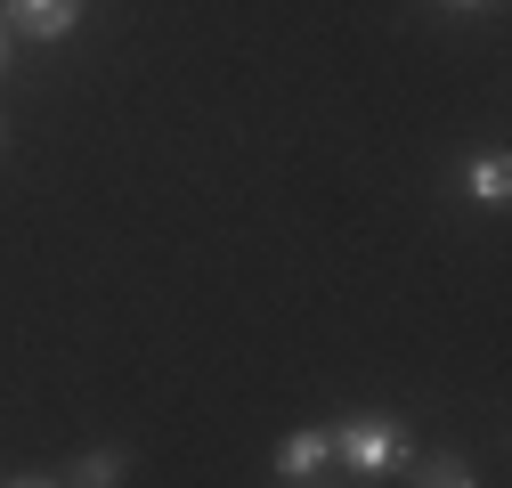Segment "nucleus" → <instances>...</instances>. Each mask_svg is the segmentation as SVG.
Listing matches in <instances>:
<instances>
[{"label": "nucleus", "instance_id": "nucleus-1", "mask_svg": "<svg viewBox=\"0 0 512 488\" xmlns=\"http://www.w3.org/2000/svg\"><path fill=\"white\" fill-rule=\"evenodd\" d=\"M326 440H334V464H350V472H366V480H382V472L415 464V440H407V423H399V415H382V407L326 423Z\"/></svg>", "mask_w": 512, "mask_h": 488}, {"label": "nucleus", "instance_id": "nucleus-2", "mask_svg": "<svg viewBox=\"0 0 512 488\" xmlns=\"http://www.w3.org/2000/svg\"><path fill=\"white\" fill-rule=\"evenodd\" d=\"M9 25L25 41H66L82 25V0H9Z\"/></svg>", "mask_w": 512, "mask_h": 488}, {"label": "nucleus", "instance_id": "nucleus-3", "mask_svg": "<svg viewBox=\"0 0 512 488\" xmlns=\"http://www.w3.org/2000/svg\"><path fill=\"white\" fill-rule=\"evenodd\" d=\"M326 464H334L326 423H301V432H285V448H277V480H309V472H326Z\"/></svg>", "mask_w": 512, "mask_h": 488}, {"label": "nucleus", "instance_id": "nucleus-4", "mask_svg": "<svg viewBox=\"0 0 512 488\" xmlns=\"http://www.w3.org/2000/svg\"><path fill=\"white\" fill-rule=\"evenodd\" d=\"M464 188H472V204H512V163H504V147H488V155L464 163Z\"/></svg>", "mask_w": 512, "mask_h": 488}, {"label": "nucleus", "instance_id": "nucleus-5", "mask_svg": "<svg viewBox=\"0 0 512 488\" xmlns=\"http://www.w3.org/2000/svg\"><path fill=\"white\" fill-rule=\"evenodd\" d=\"M122 472H131V456H122V448H90V456H74L66 488H122Z\"/></svg>", "mask_w": 512, "mask_h": 488}, {"label": "nucleus", "instance_id": "nucleus-6", "mask_svg": "<svg viewBox=\"0 0 512 488\" xmlns=\"http://www.w3.org/2000/svg\"><path fill=\"white\" fill-rule=\"evenodd\" d=\"M415 488H480V480H472L464 456H423L415 464Z\"/></svg>", "mask_w": 512, "mask_h": 488}, {"label": "nucleus", "instance_id": "nucleus-7", "mask_svg": "<svg viewBox=\"0 0 512 488\" xmlns=\"http://www.w3.org/2000/svg\"><path fill=\"white\" fill-rule=\"evenodd\" d=\"M9 488H66V480H49V472H25V480H9Z\"/></svg>", "mask_w": 512, "mask_h": 488}, {"label": "nucleus", "instance_id": "nucleus-8", "mask_svg": "<svg viewBox=\"0 0 512 488\" xmlns=\"http://www.w3.org/2000/svg\"><path fill=\"white\" fill-rule=\"evenodd\" d=\"M439 9H480V0H439Z\"/></svg>", "mask_w": 512, "mask_h": 488}, {"label": "nucleus", "instance_id": "nucleus-9", "mask_svg": "<svg viewBox=\"0 0 512 488\" xmlns=\"http://www.w3.org/2000/svg\"><path fill=\"white\" fill-rule=\"evenodd\" d=\"M0 74H9V33H0Z\"/></svg>", "mask_w": 512, "mask_h": 488}, {"label": "nucleus", "instance_id": "nucleus-10", "mask_svg": "<svg viewBox=\"0 0 512 488\" xmlns=\"http://www.w3.org/2000/svg\"><path fill=\"white\" fill-rule=\"evenodd\" d=\"M0 147H9V122H0Z\"/></svg>", "mask_w": 512, "mask_h": 488}, {"label": "nucleus", "instance_id": "nucleus-11", "mask_svg": "<svg viewBox=\"0 0 512 488\" xmlns=\"http://www.w3.org/2000/svg\"><path fill=\"white\" fill-rule=\"evenodd\" d=\"M293 488H309V480H293Z\"/></svg>", "mask_w": 512, "mask_h": 488}]
</instances>
